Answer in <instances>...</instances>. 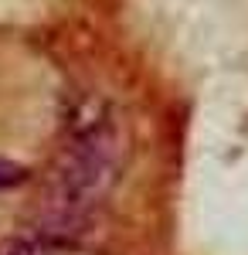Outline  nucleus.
Returning <instances> with one entry per match:
<instances>
[{
    "mask_svg": "<svg viewBox=\"0 0 248 255\" xmlns=\"http://www.w3.org/2000/svg\"><path fill=\"white\" fill-rule=\"evenodd\" d=\"M24 167H17V163H10V160H0V191H7V187H17V184H24Z\"/></svg>",
    "mask_w": 248,
    "mask_h": 255,
    "instance_id": "2",
    "label": "nucleus"
},
{
    "mask_svg": "<svg viewBox=\"0 0 248 255\" xmlns=\"http://www.w3.org/2000/svg\"><path fill=\"white\" fill-rule=\"evenodd\" d=\"M119 174V139L109 126H92L68 146L55 167L48 191V215L58 232L89 221L92 211L106 201Z\"/></svg>",
    "mask_w": 248,
    "mask_h": 255,
    "instance_id": "1",
    "label": "nucleus"
}]
</instances>
